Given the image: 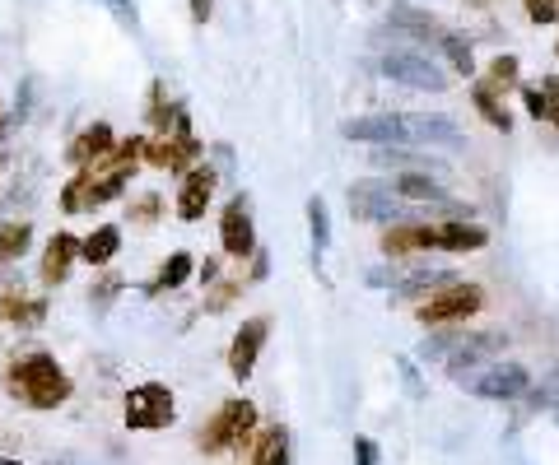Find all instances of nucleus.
<instances>
[{"instance_id": "39", "label": "nucleus", "mask_w": 559, "mask_h": 465, "mask_svg": "<svg viewBox=\"0 0 559 465\" xmlns=\"http://www.w3.org/2000/svg\"><path fill=\"white\" fill-rule=\"evenodd\" d=\"M541 89L550 93V112H546V121H555V126H559V80H546Z\"/></svg>"}, {"instance_id": "33", "label": "nucleus", "mask_w": 559, "mask_h": 465, "mask_svg": "<svg viewBox=\"0 0 559 465\" xmlns=\"http://www.w3.org/2000/svg\"><path fill=\"white\" fill-rule=\"evenodd\" d=\"M522 103H527V112L541 121V117L550 112V93L541 89V84H522Z\"/></svg>"}, {"instance_id": "18", "label": "nucleus", "mask_w": 559, "mask_h": 465, "mask_svg": "<svg viewBox=\"0 0 559 465\" xmlns=\"http://www.w3.org/2000/svg\"><path fill=\"white\" fill-rule=\"evenodd\" d=\"M0 321L10 326H42L47 321V298H24L19 289H0Z\"/></svg>"}, {"instance_id": "4", "label": "nucleus", "mask_w": 559, "mask_h": 465, "mask_svg": "<svg viewBox=\"0 0 559 465\" xmlns=\"http://www.w3.org/2000/svg\"><path fill=\"white\" fill-rule=\"evenodd\" d=\"M173 419H178V405L164 382H140L126 391V428L131 433H159Z\"/></svg>"}, {"instance_id": "41", "label": "nucleus", "mask_w": 559, "mask_h": 465, "mask_svg": "<svg viewBox=\"0 0 559 465\" xmlns=\"http://www.w3.org/2000/svg\"><path fill=\"white\" fill-rule=\"evenodd\" d=\"M0 465H19V461H10V456H0Z\"/></svg>"}, {"instance_id": "21", "label": "nucleus", "mask_w": 559, "mask_h": 465, "mask_svg": "<svg viewBox=\"0 0 559 465\" xmlns=\"http://www.w3.org/2000/svg\"><path fill=\"white\" fill-rule=\"evenodd\" d=\"M117 252H122V228L117 224H98L94 233L80 242V261H89V266H108Z\"/></svg>"}, {"instance_id": "16", "label": "nucleus", "mask_w": 559, "mask_h": 465, "mask_svg": "<svg viewBox=\"0 0 559 465\" xmlns=\"http://www.w3.org/2000/svg\"><path fill=\"white\" fill-rule=\"evenodd\" d=\"M75 261H80V238H75V233H52L47 252H42V266H38L42 284H47V289L66 284V275H70Z\"/></svg>"}, {"instance_id": "28", "label": "nucleus", "mask_w": 559, "mask_h": 465, "mask_svg": "<svg viewBox=\"0 0 559 465\" xmlns=\"http://www.w3.org/2000/svg\"><path fill=\"white\" fill-rule=\"evenodd\" d=\"M308 228H313V247L317 252H327L331 247V214H327V200L322 196L308 200Z\"/></svg>"}, {"instance_id": "10", "label": "nucleus", "mask_w": 559, "mask_h": 465, "mask_svg": "<svg viewBox=\"0 0 559 465\" xmlns=\"http://www.w3.org/2000/svg\"><path fill=\"white\" fill-rule=\"evenodd\" d=\"M219 242H224V256L233 261H247L257 256V228H252V214H247V196H233L219 214Z\"/></svg>"}, {"instance_id": "14", "label": "nucleus", "mask_w": 559, "mask_h": 465, "mask_svg": "<svg viewBox=\"0 0 559 465\" xmlns=\"http://www.w3.org/2000/svg\"><path fill=\"white\" fill-rule=\"evenodd\" d=\"M382 252L387 256L438 252V228L434 224H392V228H382Z\"/></svg>"}, {"instance_id": "32", "label": "nucleus", "mask_w": 559, "mask_h": 465, "mask_svg": "<svg viewBox=\"0 0 559 465\" xmlns=\"http://www.w3.org/2000/svg\"><path fill=\"white\" fill-rule=\"evenodd\" d=\"M238 293H243V284H233V279H219L215 293L205 298V312H224V307H229L233 298H238Z\"/></svg>"}, {"instance_id": "29", "label": "nucleus", "mask_w": 559, "mask_h": 465, "mask_svg": "<svg viewBox=\"0 0 559 465\" xmlns=\"http://www.w3.org/2000/svg\"><path fill=\"white\" fill-rule=\"evenodd\" d=\"M438 47H443V56L452 61V70H462V75H471V70H476V56H471V42H466V38L443 33V38H438Z\"/></svg>"}, {"instance_id": "22", "label": "nucleus", "mask_w": 559, "mask_h": 465, "mask_svg": "<svg viewBox=\"0 0 559 465\" xmlns=\"http://www.w3.org/2000/svg\"><path fill=\"white\" fill-rule=\"evenodd\" d=\"M247 465H289V433L280 424L252 438V461Z\"/></svg>"}, {"instance_id": "36", "label": "nucleus", "mask_w": 559, "mask_h": 465, "mask_svg": "<svg viewBox=\"0 0 559 465\" xmlns=\"http://www.w3.org/2000/svg\"><path fill=\"white\" fill-rule=\"evenodd\" d=\"M355 465H378V442L355 438Z\"/></svg>"}, {"instance_id": "15", "label": "nucleus", "mask_w": 559, "mask_h": 465, "mask_svg": "<svg viewBox=\"0 0 559 465\" xmlns=\"http://www.w3.org/2000/svg\"><path fill=\"white\" fill-rule=\"evenodd\" d=\"M410 126V145H443V149H462L466 135L462 126L452 117H429V112H415V117H406Z\"/></svg>"}, {"instance_id": "7", "label": "nucleus", "mask_w": 559, "mask_h": 465, "mask_svg": "<svg viewBox=\"0 0 559 465\" xmlns=\"http://www.w3.org/2000/svg\"><path fill=\"white\" fill-rule=\"evenodd\" d=\"M345 140H359V145H373V149H410V126L401 112H373V117H355L341 126Z\"/></svg>"}, {"instance_id": "24", "label": "nucleus", "mask_w": 559, "mask_h": 465, "mask_svg": "<svg viewBox=\"0 0 559 465\" xmlns=\"http://www.w3.org/2000/svg\"><path fill=\"white\" fill-rule=\"evenodd\" d=\"M196 275V261H191L187 252H173L164 261V266H159V275H154V284H150V293H164V289H182V284H187V279Z\"/></svg>"}, {"instance_id": "25", "label": "nucleus", "mask_w": 559, "mask_h": 465, "mask_svg": "<svg viewBox=\"0 0 559 465\" xmlns=\"http://www.w3.org/2000/svg\"><path fill=\"white\" fill-rule=\"evenodd\" d=\"M28 242H33V224H24V219H10V224H0V266L19 261V256L28 252Z\"/></svg>"}, {"instance_id": "2", "label": "nucleus", "mask_w": 559, "mask_h": 465, "mask_svg": "<svg viewBox=\"0 0 559 465\" xmlns=\"http://www.w3.org/2000/svg\"><path fill=\"white\" fill-rule=\"evenodd\" d=\"M257 438V405L252 400H224L201 428H196V452L219 456V452H243Z\"/></svg>"}, {"instance_id": "13", "label": "nucleus", "mask_w": 559, "mask_h": 465, "mask_svg": "<svg viewBox=\"0 0 559 465\" xmlns=\"http://www.w3.org/2000/svg\"><path fill=\"white\" fill-rule=\"evenodd\" d=\"M219 177L210 173V168H187L182 173V186H178V219L182 224H196L205 214V205H210V196H215Z\"/></svg>"}, {"instance_id": "6", "label": "nucleus", "mask_w": 559, "mask_h": 465, "mask_svg": "<svg viewBox=\"0 0 559 465\" xmlns=\"http://www.w3.org/2000/svg\"><path fill=\"white\" fill-rule=\"evenodd\" d=\"M457 382L480 400H518L522 391L532 386V377H527L522 363H485V368H476V372H462Z\"/></svg>"}, {"instance_id": "42", "label": "nucleus", "mask_w": 559, "mask_h": 465, "mask_svg": "<svg viewBox=\"0 0 559 465\" xmlns=\"http://www.w3.org/2000/svg\"><path fill=\"white\" fill-rule=\"evenodd\" d=\"M466 5H490V0H466Z\"/></svg>"}, {"instance_id": "17", "label": "nucleus", "mask_w": 559, "mask_h": 465, "mask_svg": "<svg viewBox=\"0 0 559 465\" xmlns=\"http://www.w3.org/2000/svg\"><path fill=\"white\" fill-rule=\"evenodd\" d=\"M112 149H117V140H112V126L108 121H94V126H89V131H80V140H75V145H70V163H75V168H94V163H103L112 154Z\"/></svg>"}, {"instance_id": "37", "label": "nucleus", "mask_w": 559, "mask_h": 465, "mask_svg": "<svg viewBox=\"0 0 559 465\" xmlns=\"http://www.w3.org/2000/svg\"><path fill=\"white\" fill-rule=\"evenodd\" d=\"M103 5H108V10L117 14L122 24H136V5H131V0H103Z\"/></svg>"}, {"instance_id": "40", "label": "nucleus", "mask_w": 559, "mask_h": 465, "mask_svg": "<svg viewBox=\"0 0 559 465\" xmlns=\"http://www.w3.org/2000/svg\"><path fill=\"white\" fill-rule=\"evenodd\" d=\"M191 19L205 24V19H210V0H191Z\"/></svg>"}, {"instance_id": "19", "label": "nucleus", "mask_w": 559, "mask_h": 465, "mask_svg": "<svg viewBox=\"0 0 559 465\" xmlns=\"http://www.w3.org/2000/svg\"><path fill=\"white\" fill-rule=\"evenodd\" d=\"M373 168H392V173H448L434 154H415V149H373Z\"/></svg>"}, {"instance_id": "43", "label": "nucleus", "mask_w": 559, "mask_h": 465, "mask_svg": "<svg viewBox=\"0 0 559 465\" xmlns=\"http://www.w3.org/2000/svg\"><path fill=\"white\" fill-rule=\"evenodd\" d=\"M555 56H559V42H555Z\"/></svg>"}, {"instance_id": "20", "label": "nucleus", "mask_w": 559, "mask_h": 465, "mask_svg": "<svg viewBox=\"0 0 559 465\" xmlns=\"http://www.w3.org/2000/svg\"><path fill=\"white\" fill-rule=\"evenodd\" d=\"M434 228H438V247L443 252H480L490 242V233L480 224H471V219H448V224H434Z\"/></svg>"}, {"instance_id": "1", "label": "nucleus", "mask_w": 559, "mask_h": 465, "mask_svg": "<svg viewBox=\"0 0 559 465\" xmlns=\"http://www.w3.org/2000/svg\"><path fill=\"white\" fill-rule=\"evenodd\" d=\"M5 386H10V396H19L28 410H61L75 391L61 363L52 354H24V359H14L10 372H5Z\"/></svg>"}, {"instance_id": "8", "label": "nucleus", "mask_w": 559, "mask_h": 465, "mask_svg": "<svg viewBox=\"0 0 559 465\" xmlns=\"http://www.w3.org/2000/svg\"><path fill=\"white\" fill-rule=\"evenodd\" d=\"M508 349V335L504 331H462L457 335V345L448 354V372L452 377H462V372H476L485 363H494L499 354Z\"/></svg>"}, {"instance_id": "5", "label": "nucleus", "mask_w": 559, "mask_h": 465, "mask_svg": "<svg viewBox=\"0 0 559 465\" xmlns=\"http://www.w3.org/2000/svg\"><path fill=\"white\" fill-rule=\"evenodd\" d=\"M480 307H485V293H480V284H452V289L434 293V298H424L420 303V326H429V331H443V326H452V321H466L476 317Z\"/></svg>"}, {"instance_id": "23", "label": "nucleus", "mask_w": 559, "mask_h": 465, "mask_svg": "<svg viewBox=\"0 0 559 465\" xmlns=\"http://www.w3.org/2000/svg\"><path fill=\"white\" fill-rule=\"evenodd\" d=\"M452 284H462L452 270H415V275L396 289V298H434V293L452 289Z\"/></svg>"}, {"instance_id": "35", "label": "nucleus", "mask_w": 559, "mask_h": 465, "mask_svg": "<svg viewBox=\"0 0 559 465\" xmlns=\"http://www.w3.org/2000/svg\"><path fill=\"white\" fill-rule=\"evenodd\" d=\"M117 293H122V279H117V275H108V279H98L89 298H94V307H108L112 298H117Z\"/></svg>"}, {"instance_id": "3", "label": "nucleus", "mask_w": 559, "mask_h": 465, "mask_svg": "<svg viewBox=\"0 0 559 465\" xmlns=\"http://www.w3.org/2000/svg\"><path fill=\"white\" fill-rule=\"evenodd\" d=\"M350 214L355 219H364V224H420V214L415 205H406L401 196H392L387 191V182H359L350 186Z\"/></svg>"}, {"instance_id": "12", "label": "nucleus", "mask_w": 559, "mask_h": 465, "mask_svg": "<svg viewBox=\"0 0 559 465\" xmlns=\"http://www.w3.org/2000/svg\"><path fill=\"white\" fill-rule=\"evenodd\" d=\"M201 154V140H191V131H173V135H154L145 140V159L154 168H168V173H187Z\"/></svg>"}, {"instance_id": "26", "label": "nucleus", "mask_w": 559, "mask_h": 465, "mask_svg": "<svg viewBox=\"0 0 559 465\" xmlns=\"http://www.w3.org/2000/svg\"><path fill=\"white\" fill-rule=\"evenodd\" d=\"M392 24L401 28V33H410V38H443V33H438L443 24H438V19H429L424 10H410V5H396Z\"/></svg>"}, {"instance_id": "11", "label": "nucleus", "mask_w": 559, "mask_h": 465, "mask_svg": "<svg viewBox=\"0 0 559 465\" xmlns=\"http://www.w3.org/2000/svg\"><path fill=\"white\" fill-rule=\"evenodd\" d=\"M266 331H271V321L266 317H247L238 331H233V345H229V372L238 377V382H247L252 377V368H257L261 349H266Z\"/></svg>"}, {"instance_id": "31", "label": "nucleus", "mask_w": 559, "mask_h": 465, "mask_svg": "<svg viewBox=\"0 0 559 465\" xmlns=\"http://www.w3.org/2000/svg\"><path fill=\"white\" fill-rule=\"evenodd\" d=\"M457 335L462 331H434V335H424V345H420V359L424 363H438V359H448L452 345H457Z\"/></svg>"}, {"instance_id": "34", "label": "nucleus", "mask_w": 559, "mask_h": 465, "mask_svg": "<svg viewBox=\"0 0 559 465\" xmlns=\"http://www.w3.org/2000/svg\"><path fill=\"white\" fill-rule=\"evenodd\" d=\"M522 5H527V14L536 24H555L559 19V0H522Z\"/></svg>"}, {"instance_id": "38", "label": "nucleus", "mask_w": 559, "mask_h": 465, "mask_svg": "<svg viewBox=\"0 0 559 465\" xmlns=\"http://www.w3.org/2000/svg\"><path fill=\"white\" fill-rule=\"evenodd\" d=\"M154 210H159V196H140L136 200V219H140V224H154Z\"/></svg>"}, {"instance_id": "9", "label": "nucleus", "mask_w": 559, "mask_h": 465, "mask_svg": "<svg viewBox=\"0 0 559 465\" xmlns=\"http://www.w3.org/2000/svg\"><path fill=\"white\" fill-rule=\"evenodd\" d=\"M382 75L396 84H406V89H420V93H443L448 89V75L438 66H429L424 56L415 52H387L382 56Z\"/></svg>"}, {"instance_id": "30", "label": "nucleus", "mask_w": 559, "mask_h": 465, "mask_svg": "<svg viewBox=\"0 0 559 465\" xmlns=\"http://www.w3.org/2000/svg\"><path fill=\"white\" fill-rule=\"evenodd\" d=\"M485 89H490V93H499V89H518V56H494Z\"/></svg>"}, {"instance_id": "27", "label": "nucleus", "mask_w": 559, "mask_h": 465, "mask_svg": "<svg viewBox=\"0 0 559 465\" xmlns=\"http://www.w3.org/2000/svg\"><path fill=\"white\" fill-rule=\"evenodd\" d=\"M471 98H476V112H480L485 121H490L494 131H504V135L513 131V117H508L504 107H499V98H494V93L485 89V84H476V93H471Z\"/></svg>"}]
</instances>
